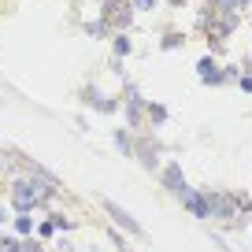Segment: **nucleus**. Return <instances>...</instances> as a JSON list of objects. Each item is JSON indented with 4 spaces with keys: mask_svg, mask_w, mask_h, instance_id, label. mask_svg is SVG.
<instances>
[]
</instances>
